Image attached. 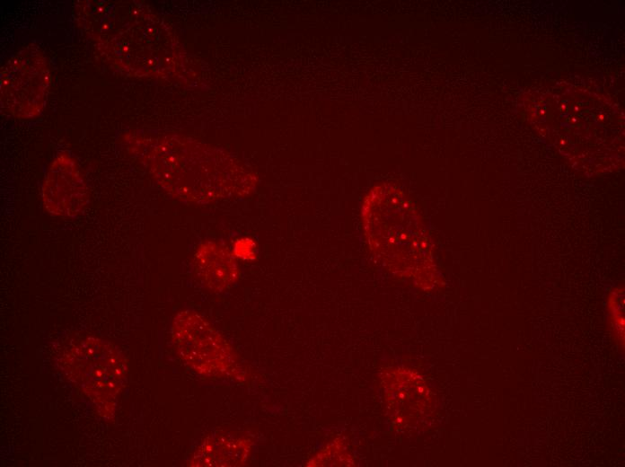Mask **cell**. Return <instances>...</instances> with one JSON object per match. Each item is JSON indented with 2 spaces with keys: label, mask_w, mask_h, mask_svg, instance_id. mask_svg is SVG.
<instances>
[{
  "label": "cell",
  "mask_w": 625,
  "mask_h": 467,
  "mask_svg": "<svg viewBox=\"0 0 625 467\" xmlns=\"http://www.w3.org/2000/svg\"><path fill=\"white\" fill-rule=\"evenodd\" d=\"M65 375L91 400L103 419L114 416L128 382V363L110 342L85 338L66 348L59 359Z\"/></svg>",
  "instance_id": "3957f363"
},
{
  "label": "cell",
  "mask_w": 625,
  "mask_h": 467,
  "mask_svg": "<svg viewBox=\"0 0 625 467\" xmlns=\"http://www.w3.org/2000/svg\"><path fill=\"white\" fill-rule=\"evenodd\" d=\"M385 406L400 425L413 424L427 413L430 392L424 380L405 366L384 369L380 377Z\"/></svg>",
  "instance_id": "ba28073f"
},
{
  "label": "cell",
  "mask_w": 625,
  "mask_h": 467,
  "mask_svg": "<svg viewBox=\"0 0 625 467\" xmlns=\"http://www.w3.org/2000/svg\"><path fill=\"white\" fill-rule=\"evenodd\" d=\"M51 75L48 60L31 45L7 59L0 72L2 110L16 119L39 116L45 107Z\"/></svg>",
  "instance_id": "8992f818"
},
{
  "label": "cell",
  "mask_w": 625,
  "mask_h": 467,
  "mask_svg": "<svg viewBox=\"0 0 625 467\" xmlns=\"http://www.w3.org/2000/svg\"><path fill=\"white\" fill-rule=\"evenodd\" d=\"M158 184L173 197L195 203L248 193L253 177L227 153L195 139L167 136L126 139Z\"/></svg>",
  "instance_id": "7a4b0ae2"
},
{
  "label": "cell",
  "mask_w": 625,
  "mask_h": 467,
  "mask_svg": "<svg viewBox=\"0 0 625 467\" xmlns=\"http://www.w3.org/2000/svg\"><path fill=\"white\" fill-rule=\"evenodd\" d=\"M354 460L346 443L337 438L328 444L306 463L307 466H353Z\"/></svg>",
  "instance_id": "8fae6325"
},
{
  "label": "cell",
  "mask_w": 625,
  "mask_h": 467,
  "mask_svg": "<svg viewBox=\"0 0 625 467\" xmlns=\"http://www.w3.org/2000/svg\"><path fill=\"white\" fill-rule=\"evenodd\" d=\"M172 336L181 359L197 373L217 378L244 377L233 349L198 313L189 310L180 312L172 321Z\"/></svg>",
  "instance_id": "5b68a950"
},
{
  "label": "cell",
  "mask_w": 625,
  "mask_h": 467,
  "mask_svg": "<svg viewBox=\"0 0 625 467\" xmlns=\"http://www.w3.org/2000/svg\"><path fill=\"white\" fill-rule=\"evenodd\" d=\"M88 197L86 181L78 163L67 153L57 154L42 184L45 209L54 216L76 217L84 211Z\"/></svg>",
  "instance_id": "52a82bcc"
},
{
  "label": "cell",
  "mask_w": 625,
  "mask_h": 467,
  "mask_svg": "<svg viewBox=\"0 0 625 467\" xmlns=\"http://www.w3.org/2000/svg\"><path fill=\"white\" fill-rule=\"evenodd\" d=\"M195 269L202 282L211 290L230 288L239 278V267L233 254L222 244L206 241L194 254Z\"/></svg>",
  "instance_id": "9c48e42d"
},
{
  "label": "cell",
  "mask_w": 625,
  "mask_h": 467,
  "mask_svg": "<svg viewBox=\"0 0 625 467\" xmlns=\"http://www.w3.org/2000/svg\"><path fill=\"white\" fill-rule=\"evenodd\" d=\"M409 208L404 193L377 186L365 198L363 221L373 252L394 273L416 278L413 257L417 234L409 226Z\"/></svg>",
  "instance_id": "277c9868"
},
{
  "label": "cell",
  "mask_w": 625,
  "mask_h": 467,
  "mask_svg": "<svg viewBox=\"0 0 625 467\" xmlns=\"http://www.w3.org/2000/svg\"><path fill=\"white\" fill-rule=\"evenodd\" d=\"M251 450L250 438L230 433L206 437L189 461V466H240Z\"/></svg>",
  "instance_id": "30bf717a"
},
{
  "label": "cell",
  "mask_w": 625,
  "mask_h": 467,
  "mask_svg": "<svg viewBox=\"0 0 625 467\" xmlns=\"http://www.w3.org/2000/svg\"><path fill=\"white\" fill-rule=\"evenodd\" d=\"M75 20L101 58L134 76L165 75L179 65L170 32L135 1L77 2Z\"/></svg>",
  "instance_id": "6da1fadb"
}]
</instances>
